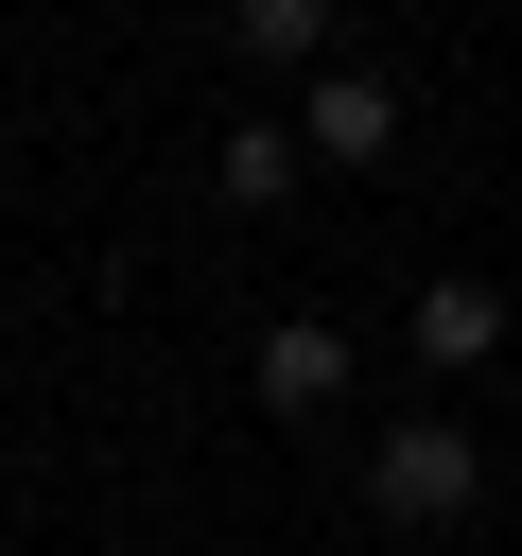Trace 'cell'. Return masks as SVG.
Masks as SVG:
<instances>
[{
    "mask_svg": "<svg viewBox=\"0 0 522 556\" xmlns=\"http://www.w3.org/2000/svg\"><path fill=\"white\" fill-rule=\"evenodd\" d=\"M365 504H383V521H470V504H487L470 417H383V434H365Z\"/></svg>",
    "mask_w": 522,
    "mask_h": 556,
    "instance_id": "cell-1",
    "label": "cell"
},
{
    "mask_svg": "<svg viewBox=\"0 0 522 556\" xmlns=\"http://www.w3.org/2000/svg\"><path fill=\"white\" fill-rule=\"evenodd\" d=\"M331 174H365V156H400V87L383 70H313V122H296Z\"/></svg>",
    "mask_w": 522,
    "mask_h": 556,
    "instance_id": "cell-2",
    "label": "cell"
},
{
    "mask_svg": "<svg viewBox=\"0 0 522 556\" xmlns=\"http://www.w3.org/2000/svg\"><path fill=\"white\" fill-rule=\"evenodd\" d=\"M261 400H278V417H331V400H348V330H331V313H278V330H261Z\"/></svg>",
    "mask_w": 522,
    "mask_h": 556,
    "instance_id": "cell-3",
    "label": "cell"
},
{
    "mask_svg": "<svg viewBox=\"0 0 522 556\" xmlns=\"http://www.w3.org/2000/svg\"><path fill=\"white\" fill-rule=\"evenodd\" d=\"M400 330H418V365L452 382V365H487V348H505V295H487V278H418V313H400Z\"/></svg>",
    "mask_w": 522,
    "mask_h": 556,
    "instance_id": "cell-4",
    "label": "cell"
},
{
    "mask_svg": "<svg viewBox=\"0 0 522 556\" xmlns=\"http://www.w3.org/2000/svg\"><path fill=\"white\" fill-rule=\"evenodd\" d=\"M296 156H313L296 122H209V191H226V208H278V191H296Z\"/></svg>",
    "mask_w": 522,
    "mask_h": 556,
    "instance_id": "cell-5",
    "label": "cell"
},
{
    "mask_svg": "<svg viewBox=\"0 0 522 556\" xmlns=\"http://www.w3.org/2000/svg\"><path fill=\"white\" fill-rule=\"evenodd\" d=\"M331 17H348V0H226V52H261V70H331Z\"/></svg>",
    "mask_w": 522,
    "mask_h": 556,
    "instance_id": "cell-6",
    "label": "cell"
}]
</instances>
